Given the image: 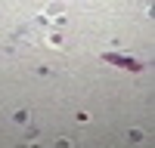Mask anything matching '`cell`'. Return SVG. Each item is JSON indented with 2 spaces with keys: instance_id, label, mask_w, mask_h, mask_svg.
<instances>
[{
  "instance_id": "1",
  "label": "cell",
  "mask_w": 155,
  "mask_h": 148,
  "mask_svg": "<svg viewBox=\"0 0 155 148\" xmlns=\"http://www.w3.org/2000/svg\"><path fill=\"white\" fill-rule=\"evenodd\" d=\"M62 12H65V6H62V3H50V6H47V12H44V16H47V19H59Z\"/></svg>"
},
{
  "instance_id": "2",
  "label": "cell",
  "mask_w": 155,
  "mask_h": 148,
  "mask_svg": "<svg viewBox=\"0 0 155 148\" xmlns=\"http://www.w3.org/2000/svg\"><path fill=\"white\" fill-rule=\"evenodd\" d=\"M47 43H50V46H65V37H62L59 31H53V34L47 37Z\"/></svg>"
},
{
  "instance_id": "3",
  "label": "cell",
  "mask_w": 155,
  "mask_h": 148,
  "mask_svg": "<svg viewBox=\"0 0 155 148\" xmlns=\"http://www.w3.org/2000/svg\"><path fill=\"white\" fill-rule=\"evenodd\" d=\"M12 117H16V123H28V117H31V114H28V111H16Z\"/></svg>"
},
{
  "instance_id": "4",
  "label": "cell",
  "mask_w": 155,
  "mask_h": 148,
  "mask_svg": "<svg viewBox=\"0 0 155 148\" xmlns=\"http://www.w3.org/2000/svg\"><path fill=\"white\" fill-rule=\"evenodd\" d=\"M127 139H130V142H140V139H143V133H140V130H130V133H127Z\"/></svg>"
},
{
  "instance_id": "5",
  "label": "cell",
  "mask_w": 155,
  "mask_h": 148,
  "mask_svg": "<svg viewBox=\"0 0 155 148\" xmlns=\"http://www.w3.org/2000/svg\"><path fill=\"white\" fill-rule=\"evenodd\" d=\"M16 34H19V37H28V34H31V25H22V28H16Z\"/></svg>"
}]
</instances>
